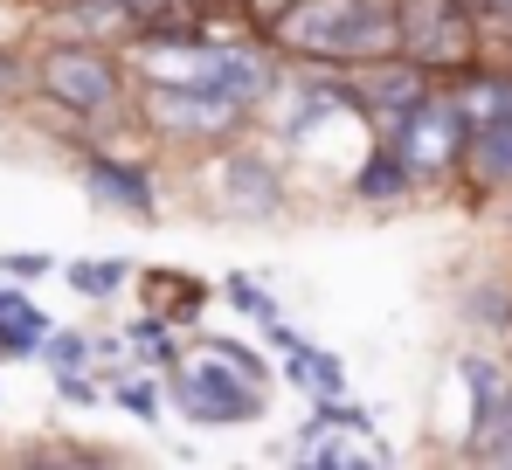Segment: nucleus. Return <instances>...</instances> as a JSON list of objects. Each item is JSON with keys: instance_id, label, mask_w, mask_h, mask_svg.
<instances>
[{"instance_id": "nucleus-3", "label": "nucleus", "mask_w": 512, "mask_h": 470, "mask_svg": "<svg viewBox=\"0 0 512 470\" xmlns=\"http://www.w3.org/2000/svg\"><path fill=\"white\" fill-rule=\"evenodd\" d=\"M457 153H464V111H457V97H416V104L402 111L395 159H402L409 173H443Z\"/></svg>"}, {"instance_id": "nucleus-5", "label": "nucleus", "mask_w": 512, "mask_h": 470, "mask_svg": "<svg viewBox=\"0 0 512 470\" xmlns=\"http://www.w3.org/2000/svg\"><path fill=\"white\" fill-rule=\"evenodd\" d=\"M153 118L167 132H222V125L243 118V97H222V90H201V83H160Z\"/></svg>"}, {"instance_id": "nucleus-1", "label": "nucleus", "mask_w": 512, "mask_h": 470, "mask_svg": "<svg viewBox=\"0 0 512 470\" xmlns=\"http://www.w3.org/2000/svg\"><path fill=\"white\" fill-rule=\"evenodd\" d=\"M270 28L305 56H388V49H402L395 0H291Z\"/></svg>"}, {"instance_id": "nucleus-4", "label": "nucleus", "mask_w": 512, "mask_h": 470, "mask_svg": "<svg viewBox=\"0 0 512 470\" xmlns=\"http://www.w3.org/2000/svg\"><path fill=\"white\" fill-rule=\"evenodd\" d=\"M42 90H49L56 104H70V111H104V104L118 97V70H111V56H97V49H49Z\"/></svg>"}, {"instance_id": "nucleus-2", "label": "nucleus", "mask_w": 512, "mask_h": 470, "mask_svg": "<svg viewBox=\"0 0 512 470\" xmlns=\"http://www.w3.org/2000/svg\"><path fill=\"white\" fill-rule=\"evenodd\" d=\"M395 28H402V49L423 70L471 56V14H464V0H395Z\"/></svg>"}, {"instance_id": "nucleus-6", "label": "nucleus", "mask_w": 512, "mask_h": 470, "mask_svg": "<svg viewBox=\"0 0 512 470\" xmlns=\"http://www.w3.org/2000/svg\"><path fill=\"white\" fill-rule=\"evenodd\" d=\"M464 153H471V173L485 187H512V104L464 125Z\"/></svg>"}, {"instance_id": "nucleus-8", "label": "nucleus", "mask_w": 512, "mask_h": 470, "mask_svg": "<svg viewBox=\"0 0 512 470\" xmlns=\"http://www.w3.org/2000/svg\"><path fill=\"white\" fill-rule=\"evenodd\" d=\"M90 194H104V201H125L132 215H153V187H146L132 166H104V159H97V166H90Z\"/></svg>"}, {"instance_id": "nucleus-9", "label": "nucleus", "mask_w": 512, "mask_h": 470, "mask_svg": "<svg viewBox=\"0 0 512 470\" xmlns=\"http://www.w3.org/2000/svg\"><path fill=\"white\" fill-rule=\"evenodd\" d=\"M402 173H409L402 159H395V153H381L374 166H367V180H360V187H367V194H395V187H402Z\"/></svg>"}, {"instance_id": "nucleus-7", "label": "nucleus", "mask_w": 512, "mask_h": 470, "mask_svg": "<svg viewBox=\"0 0 512 470\" xmlns=\"http://www.w3.org/2000/svg\"><path fill=\"white\" fill-rule=\"evenodd\" d=\"M180 394H187V401H194V415H208V422H229V415L243 422V415H256V394H243V388H215L208 374H187V381H180Z\"/></svg>"}, {"instance_id": "nucleus-11", "label": "nucleus", "mask_w": 512, "mask_h": 470, "mask_svg": "<svg viewBox=\"0 0 512 470\" xmlns=\"http://www.w3.org/2000/svg\"><path fill=\"white\" fill-rule=\"evenodd\" d=\"M125 7H132V14H139V21H146V14H153V7H160V0H125Z\"/></svg>"}, {"instance_id": "nucleus-10", "label": "nucleus", "mask_w": 512, "mask_h": 470, "mask_svg": "<svg viewBox=\"0 0 512 470\" xmlns=\"http://www.w3.org/2000/svg\"><path fill=\"white\" fill-rule=\"evenodd\" d=\"M284 7H291V0H250V14H256V21H263V28H270V21H277Z\"/></svg>"}]
</instances>
